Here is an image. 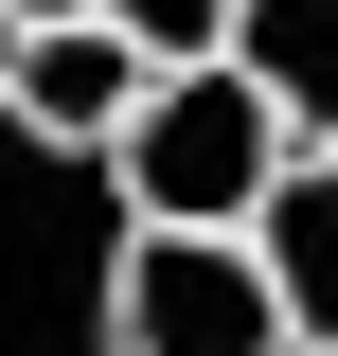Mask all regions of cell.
Here are the masks:
<instances>
[{"label":"cell","instance_id":"6da1fadb","mask_svg":"<svg viewBox=\"0 0 338 356\" xmlns=\"http://www.w3.org/2000/svg\"><path fill=\"white\" fill-rule=\"evenodd\" d=\"M285 161H303V125L267 107L250 72H232V54L161 72V89H143V125L107 143V178H125V232H250Z\"/></svg>","mask_w":338,"mask_h":356},{"label":"cell","instance_id":"277c9868","mask_svg":"<svg viewBox=\"0 0 338 356\" xmlns=\"http://www.w3.org/2000/svg\"><path fill=\"white\" fill-rule=\"evenodd\" d=\"M250 250H267V285H285L303 356H338V143H303V161L267 178V214H250Z\"/></svg>","mask_w":338,"mask_h":356},{"label":"cell","instance_id":"8992f818","mask_svg":"<svg viewBox=\"0 0 338 356\" xmlns=\"http://www.w3.org/2000/svg\"><path fill=\"white\" fill-rule=\"evenodd\" d=\"M89 18H125L161 72H196V54H232V0H89Z\"/></svg>","mask_w":338,"mask_h":356},{"label":"cell","instance_id":"3957f363","mask_svg":"<svg viewBox=\"0 0 338 356\" xmlns=\"http://www.w3.org/2000/svg\"><path fill=\"white\" fill-rule=\"evenodd\" d=\"M143 89H161V54H143L125 18H54V36H0V125H18V143H72V161H107V143L143 125Z\"/></svg>","mask_w":338,"mask_h":356},{"label":"cell","instance_id":"5b68a950","mask_svg":"<svg viewBox=\"0 0 338 356\" xmlns=\"http://www.w3.org/2000/svg\"><path fill=\"white\" fill-rule=\"evenodd\" d=\"M232 72H250L303 143H338V0H232Z\"/></svg>","mask_w":338,"mask_h":356},{"label":"cell","instance_id":"7a4b0ae2","mask_svg":"<svg viewBox=\"0 0 338 356\" xmlns=\"http://www.w3.org/2000/svg\"><path fill=\"white\" fill-rule=\"evenodd\" d=\"M107 356H303L250 232H125L107 250Z\"/></svg>","mask_w":338,"mask_h":356},{"label":"cell","instance_id":"52a82bcc","mask_svg":"<svg viewBox=\"0 0 338 356\" xmlns=\"http://www.w3.org/2000/svg\"><path fill=\"white\" fill-rule=\"evenodd\" d=\"M54 18H89V0H0V36H54Z\"/></svg>","mask_w":338,"mask_h":356}]
</instances>
